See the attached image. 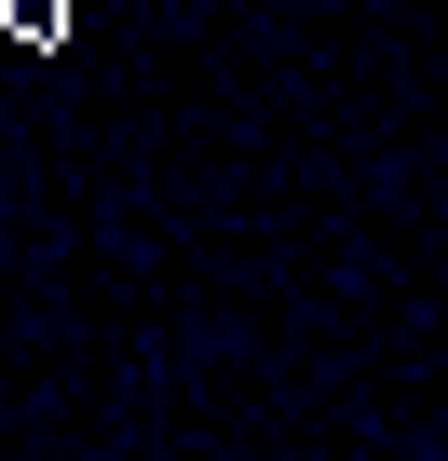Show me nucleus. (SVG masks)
Masks as SVG:
<instances>
[{
	"label": "nucleus",
	"instance_id": "obj_1",
	"mask_svg": "<svg viewBox=\"0 0 448 461\" xmlns=\"http://www.w3.org/2000/svg\"><path fill=\"white\" fill-rule=\"evenodd\" d=\"M82 0H0V41H69Z\"/></svg>",
	"mask_w": 448,
	"mask_h": 461
}]
</instances>
